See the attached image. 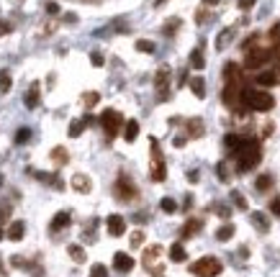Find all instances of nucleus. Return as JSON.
<instances>
[{
    "label": "nucleus",
    "instance_id": "1",
    "mask_svg": "<svg viewBox=\"0 0 280 277\" xmlns=\"http://www.w3.org/2000/svg\"><path fill=\"white\" fill-rule=\"evenodd\" d=\"M262 159V149L257 138H244L242 146L234 151V162H237V172H249L255 169Z\"/></svg>",
    "mask_w": 280,
    "mask_h": 277
},
{
    "label": "nucleus",
    "instance_id": "2",
    "mask_svg": "<svg viewBox=\"0 0 280 277\" xmlns=\"http://www.w3.org/2000/svg\"><path fill=\"white\" fill-rule=\"evenodd\" d=\"M275 105V98L265 90H249L244 92V108L247 111H257V113H268L270 108Z\"/></svg>",
    "mask_w": 280,
    "mask_h": 277
},
{
    "label": "nucleus",
    "instance_id": "3",
    "mask_svg": "<svg viewBox=\"0 0 280 277\" xmlns=\"http://www.w3.org/2000/svg\"><path fill=\"white\" fill-rule=\"evenodd\" d=\"M221 270H224V265H221V259H216V257H201L198 262L190 265V272L196 277H218Z\"/></svg>",
    "mask_w": 280,
    "mask_h": 277
},
{
    "label": "nucleus",
    "instance_id": "4",
    "mask_svg": "<svg viewBox=\"0 0 280 277\" xmlns=\"http://www.w3.org/2000/svg\"><path fill=\"white\" fill-rule=\"evenodd\" d=\"M100 123H103V131H106V141H113L116 134L124 129V116L119 111H113V108H108V111H103Z\"/></svg>",
    "mask_w": 280,
    "mask_h": 277
},
{
    "label": "nucleus",
    "instance_id": "5",
    "mask_svg": "<svg viewBox=\"0 0 280 277\" xmlns=\"http://www.w3.org/2000/svg\"><path fill=\"white\" fill-rule=\"evenodd\" d=\"M149 149H152V167H149V175L154 182H162L167 177V167H165V157H162V149L157 138H149Z\"/></svg>",
    "mask_w": 280,
    "mask_h": 277
},
{
    "label": "nucleus",
    "instance_id": "6",
    "mask_svg": "<svg viewBox=\"0 0 280 277\" xmlns=\"http://www.w3.org/2000/svg\"><path fill=\"white\" fill-rule=\"evenodd\" d=\"M270 59H273V49H265V46H255V49H247L244 67H247V69H260L262 65H268Z\"/></svg>",
    "mask_w": 280,
    "mask_h": 277
},
{
    "label": "nucleus",
    "instance_id": "7",
    "mask_svg": "<svg viewBox=\"0 0 280 277\" xmlns=\"http://www.w3.org/2000/svg\"><path fill=\"white\" fill-rule=\"evenodd\" d=\"M113 193H116V198H119V200L129 203V200L137 198V185L131 182V177H126V175L121 172L119 180H116V185H113Z\"/></svg>",
    "mask_w": 280,
    "mask_h": 277
},
{
    "label": "nucleus",
    "instance_id": "8",
    "mask_svg": "<svg viewBox=\"0 0 280 277\" xmlns=\"http://www.w3.org/2000/svg\"><path fill=\"white\" fill-rule=\"evenodd\" d=\"M170 67H159L157 77H154V87L159 92V100H167V92H170Z\"/></svg>",
    "mask_w": 280,
    "mask_h": 277
},
{
    "label": "nucleus",
    "instance_id": "9",
    "mask_svg": "<svg viewBox=\"0 0 280 277\" xmlns=\"http://www.w3.org/2000/svg\"><path fill=\"white\" fill-rule=\"evenodd\" d=\"M106 228H108V234L111 236H124V231H126V221H124V215L119 213H113L106 218Z\"/></svg>",
    "mask_w": 280,
    "mask_h": 277
},
{
    "label": "nucleus",
    "instance_id": "10",
    "mask_svg": "<svg viewBox=\"0 0 280 277\" xmlns=\"http://www.w3.org/2000/svg\"><path fill=\"white\" fill-rule=\"evenodd\" d=\"M113 267L119 272H131L134 270V259H131V254H126V252H116L113 254Z\"/></svg>",
    "mask_w": 280,
    "mask_h": 277
},
{
    "label": "nucleus",
    "instance_id": "11",
    "mask_svg": "<svg viewBox=\"0 0 280 277\" xmlns=\"http://www.w3.org/2000/svg\"><path fill=\"white\" fill-rule=\"evenodd\" d=\"M70 221H72V215L67 213V210H60L52 218V223H49V228H52V234H57V231H62V228H67L70 226Z\"/></svg>",
    "mask_w": 280,
    "mask_h": 277
},
{
    "label": "nucleus",
    "instance_id": "12",
    "mask_svg": "<svg viewBox=\"0 0 280 277\" xmlns=\"http://www.w3.org/2000/svg\"><path fill=\"white\" fill-rule=\"evenodd\" d=\"M249 221H252V226L260 231V234H268L270 231V218L265 213H260V210H255L252 215H249Z\"/></svg>",
    "mask_w": 280,
    "mask_h": 277
},
{
    "label": "nucleus",
    "instance_id": "13",
    "mask_svg": "<svg viewBox=\"0 0 280 277\" xmlns=\"http://www.w3.org/2000/svg\"><path fill=\"white\" fill-rule=\"evenodd\" d=\"M185 129H188V138H201L203 136V121L196 116V118H188L185 121Z\"/></svg>",
    "mask_w": 280,
    "mask_h": 277
},
{
    "label": "nucleus",
    "instance_id": "14",
    "mask_svg": "<svg viewBox=\"0 0 280 277\" xmlns=\"http://www.w3.org/2000/svg\"><path fill=\"white\" fill-rule=\"evenodd\" d=\"M23 234H26V223H23V221H13V223L8 226V231H5V236H8L10 241H21Z\"/></svg>",
    "mask_w": 280,
    "mask_h": 277
},
{
    "label": "nucleus",
    "instance_id": "15",
    "mask_svg": "<svg viewBox=\"0 0 280 277\" xmlns=\"http://www.w3.org/2000/svg\"><path fill=\"white\" fill-rule=\"evenodd\" d=\"M49 159L54 162V167H62V164H67V162H70V154H67V149H65V146H54V149L49 151Z\"/></svg>",
    "mask_w": 280,
    "mask_h": 277
},
{
    "label": "nucleus",
    "instance_id": "16",
    "mask_svg": "<svg viewBox=\"0 0 280 277\" xmlns=\"http://www.w3.org/2000/svg\"><path fill=\"white\" fill-rule=\"evenodd\" d=\"M255 82L262 85V87H273V85L280 82V74H278V72H260V74L255 77Z\"/></svg>",
    "mask_w": 280,
    "mask_h": 277
},
{
    "label": "nucleus",
    "instance_id": "17",
    "mask_svg": "<svg viewBox=\"0 0 280 277\" xmlns=\"http://www.w3.org/2000/svg\"><path fill=\"white\" fill-rule=\"evenodd\" d=\"M72 188H75L77 193H90L93 190V182H90V177H87V175H75V177H72Z\"/></svg>",
    "mask_w": 280,
    "mask_h": 277
},
{
    "label": "nucleus",
    "instance_id": "18",
    "mask_svg": "<svg viewBox=\"0 0 280 277\" xmlns=\"http://www.w3.org/2000/svg\"><path fill=\"white\" fill-rule=\"evenodd\" d=\"M90 118H93V116H82V118H75V121H72V126H70V136H72V138H77V136L85 131L87 123H90Z\"/></svg>",
    "mask_w": 280,
    "mask_h": 277
},
{
    "label": "nucleus",
    "instance_id": "19",
    "mask_svg": "<svg viewBox=\"0 0 280 277\" xmlns=\"http://www.w3.org/2000/svg\"><path fill=\"white\" fill-rule=\"evenodd\" d=\"M137 136H139V123L131 118V121H126L124 123V138L131 144V141H137Z\"/></svg>",
    "mask_w": 280,
    "mask_h": 277
},
{
    "label": "nucleus",
    "instance_id": "20",
    "mask_svg": "<svg viewBox=\"0 0 280 277\" xmlns=\"http://www.w3.org/2000/svg\"><path fill=\"white\" fill-rule=\"evenodd\" d=\"M201 226H203V223H201L198 218H190V221H188V223L183 226V234H180V236H183V239H190V236H196L198 231H201Z\"/></svg>",
    "mask_w": 280,
    "mask_h": 277
},
{
    "label": "nucleus",
    "instance_id": "21",
    "mask_svg": "<svg viewBox=\"0 0 280 277\" xmlns=\"http://www.w3.org/2000/svg\"><path fill=\"white\" fill-rule=\"evenodd\" d=\"M190 67H193V69H203L206 67V59H203V49H201V46H196V49L190 52Z\"/></svg>",
    "mask_w": 280,
    "mask_h": 277
},
{
    "label": "nucleus",
    "instance_id": "22",
    "mask_svg": "<svg viewBox=\"0 0 280 277\" xmlns=\"http://www.w3.org/2000/svg\"><path fill=\"white\" fill-rule=\"evenodd\" d=\"M190 90L196 92V98H206V82H203V77H201V74L190 77Z\"/></svg>",
    "mask_w": 280,
    "mask_h": 277
},
{
    "label": "nucleus",
    "instance_id": "23",
    "mask_svg": "<svg viewBox=\"0 0 280 277\" xmlns=\"http://www.w3.org/2000/svg\"><path fill=\"white\" fill-rule=\"evenodd\" d=\"M242 141H244V136H239V134H226L224 136V144H226L229 151H237L242 146Z\"/></svg>",
    "mask_w": 280,
    "mask_h": 277
},
{
    "label": "nucleus",
    "instance_id": "24",
    "mask_svg": "<svg viewBox=\"0 0 280 277\" xmlns=\"http://www.w3.org/2000/svg\"><path fill=\"white\" fill-rule=\"evenodd\" d=\"M170 259H172V262H185V259H188L185 246H183V244H172V246H170Z\"/></svg>",
    "mask_w": 280,
    "mask_h": 277
},
{
    "label": "nucleus",
    "instance_id": "25",
    "mask_svg": "<svg viewBox=\"0 0 280 277\" xmlns=\"http://www.w3.org/2000/svg\"><path fill=\"white\" fill-rule=\"evenodd\" d=\"M162 254V246H149V249L144 252V267H149L152 270V265H154V259Z\"/></svg>",
    "mask_w": 280,
    "mask_h": 277
},
{
    "label": "nucleus",
    "instance_id": "26",
    "mask_svg": "<svg viewBox=\"0 0 280 277\" xmlns=\"http://www.w3.org/2000/svg\"><path fill=\"white\" fill-rule=\"evenodd\" d=\"M234 231H237V228H234V223H224V226L216 231V239H218V241H229V239L234 236Z\"/></svg>",
    "mask_w": 280,
    "mask_h": 277
},
{
    "label": "nucleus",
    "instance_id": "27",
    "mask_svg": "<svg viewBox=\"0 0 280 277\" xmlns=\"http://www.w3.org/2000/svg\"><path fill=\"white\" fill-rule=\"evenodd\" d=\"M10 87H13V80H10V72L8 69H0V92H10Z\"/></svg>",
    "mask_w": 280,
    "mask_h": 277
},
{
    "label": "nucleus",
    "instance_id": "28",
    "mask_svg": "<svg viewBox=\"0 0 280 277\" xmlns=\"http://www.w3.org/2000/svg\"><path fill=\"white\" fill-rule=\"evenodd\" d=\"M26 105H28V108H36V105H39V82H34L31 90H28V95H26Z\"/></svg>",
    "mask_w": 280,
    "mask_h": 277
},
{
    "label": "nucleus",
    "instance_id": "29",
    "mask_svg": "<svg viewBox=\"0 0 280 277\" xmlns=\"http://www.w3.org/2000/svg\"><path fill=\"white\" fill-rule=\"evenodd\" d=\"M255 188H257L260 193L270 190V188H273V177H270V175H260V177H257V182H255Z\"/></svg>",
    "mask_w": 280,
    "mask_h": 277
},
{
    "label": "nucleus",
    "instance_id": "30",
    "mask_svg": "<svg viewBox=\"0 0 280 277\" xmlns=\"http://www.w3.org/2000/svg\"><path fill=\"white\" fill-rule=\"evenodd\" d=\"M67 252H70V257L75 259V262H85V249H82V246L70 244V246H67Z\"/></svg>",
    "mask_w": 280,
    "mask_h": 277
},
{
    "label": "nucleus",
    "instance_id": "31",
    "mask_svg": "<svg viewBox=\"0 0 280 277\" xmlns=\"http://www.w3.org/2000/svg\"><path fill=\"white\" fill-rule=\"evenodd\" d=\"M134 46H137V52H144V54H152V52L157 49V46H154V41H146V39H139Z\"/></svg>",
    "mask_w": 280,
    "mask_h": 277
},
{
    "label": "nucleus",
    "instance_id": "32",
    "mask_svg": "<svg viewBox=\"0 0 280 277\" xmlns=\"http://www.w3.org/2000/svg\"><path fill=\"white\" fill-rule=\"evenodd\" d=\"M159 208L165 210V213H175L178 210V203H175L172 198H162V203H159Z\"/></svg>",
    "mask_w": 280,
    "mask_h": 277
},
{
    "label": "nucleus",
    "instance_id": "33",
    "mask_svg": "<svg viewBox=\"0 0 280 277\" xmlns=\"http://www.w3.org/2000/svg\"><path fill=\"white\" fill-rule=\"evenodd\" d=\"M98 100H100V95H98V92H85V95H82V103H85L87 108L98 105Z\"/></svg>",
    "mask_w": 280,
    "mask_h": 277
},
{
    "label": "nucleus",
    "instance_id": "34",
    "mask_svg": "<svg viewBox=\"0 0 280 277\" xmlns=\"http://www.w3.org/2000/svg\"><path fill=\"white\" fill-rule=\"evenodd\" d=\"M231 200L237 203V208H239V210H247V200H244V195H242L239 190H234V193H231Z\"/></svg>",
    "mask_w": 280,
    "mask_h": 277
},
{
    "label": "nucleus",
    "instance_id": "35",
    "mask_svg": "<svg viewBox=\"0 0 280 277\" xmlns=\"http://www.w3.org/2000/svg\"><path fill=\"white\" fill-rule=\"evenodd\" d=\"M231 34H234L231 28H224V31H221V36H218V41H216V46H218V49H224V46H226V41L231 39Z\"/></svg>",
    "mask_w": 280,
    "mask_h": 277
},
{
    "label": "nucleus",
    "instance_id": "36",
    "mask_svg": "<svg viewBox=\"0 0 280 277\" xmlns=\"http://www.w3.org/2000/svg\"><path fill=\"white\" fill-rule=\"evenodd\" d=\"M90 277H108L106 265H93V267H90Z\"/></svg>",
    "mask_w": 280,
    "mask_h": 277
},
{
    "label": "nucleus",
    "instance_id": "37",
    "mask_svg": "<svg viewBox=\"0 0 280 277\" xmlns=\"http://www.w3.org/2000/svg\"><path fill=\"white\" fill-rule=\"evenodd\" d=\"M28 136H31V129H18V134H16V144H26Z\"/></svg>",
    "mask_w": 280,
    "mask_h": 277
},
{
    "label": "nucleus",
    "instance_id": "38",
    "mask_svg": "<svg viewBox=\"0 0 280 277\" xmlns=\"http://www.w3.org/2000/svg\"><path fill=\"white\" fill-rule=\"evenodd\" d=\"M144 244V231H134L131 234V246H141Z\"/></svg>",
    "mask_w": 280,
    "mask_h": 277
},
{
    "label": "nucleus",
    "instance_id": "39",
    "mask_svg": "<svg viewBox=\"0 0 280 277\" xmlns=\"http://www.w3.org/2000/svg\"><path fill=\"white\" fill-rule=\"evenodd\" d=\"M270 213H273V215H280V195H275V198L270 200Z\"/></svg>",
    "mask_w": 280,
    "mask_h": 277
},
{
    "label": "nucleus",
    "instance_id": "40",
    "mask_svg": "<svg viewBox=\"0 0 280 277\" xmlns=\"http://www.w3.org/2000/svg\"><path fill=\"white\" fill-rule=\"evenodd\" d=\"M218 177L224 180V182H229V169H226V162H221V164H218Z\"/></svg>",
    "mask_w": 280,
    "mask_h": 277
},
{
    "label": "nucleus",
    "instance_id": "41",
    "mask_svg": "<svg viewBox=\"0 0 280 277\" xmlns=\"http://www.w3.org/2000/svg\"><path fill=\"white\" fill-rule=\"evenodd\" d=\"M255 3H257V0H237L239 10H249V8H255Z\"/></svg>",
    "mask_w": 280,
    "mask_h": 277
},
{
    "label": "nucleus",
    "instance_id": "42",
    "mask_svg": "<svg viewBox=\"0 0 280 277\" xmlns=\"http://www.w3.org/2000/svg\"><path fill=\"white\" fill-rule=\"evenodd\" d=\"M90 62H93V65H95V67H103V54L93 52V54H90Z\"/></svg>",
    "mask_w": 280,
    "mask_h": 277
},
{
    "label": "nucleus",
    "instance_id": "43",
    "mask_svg": "<svg viewBox=\"0 0 280 277\" xmlns=\"http://www.w3.org/2000/svg\"><path fill=\"white\" fill-rule=\"evenodd\" d=\"M180 26V21L178 18H175V21H170L167 26H165V34H175V28H178Z\"/></svg>",
    "mask_w": 280,
    "mask_h": 277
},
{
    "label": "nucleus",
    "instance_id": "44",
    "mask_svg": "<svg viewBox=\"0 0 280 277\" xmlns=\"http://www.w3.org/2000/svg\"><path fill=\"white\" fill-rule=\"evenodd\" d=\"M273 62H275V65L280 67V44H278L275 49H273Z\"/></svg>",
    "mask_w": 280,
    "mask_h": 277
},
{
    "label": "nucleus",
    "instance_id": "45",
    "mask_svg": "<svg viewBox=\"0 0 280 277\" xmlns=\"http://www.w3.org/2000/svg\"><path fill=\"white\" fill-rule=\"evenodd\" d=\"M216 210H218V215H221V218H229V213H231V210H229L226 206H218Z\"/></svg>",
    "mask_w": 280,
    "mask_h": 277
},
{
    "label": "nucleus",
    "instance_id": "46",
    "mask_svg": "<svg viewBox=\"0 0 280 277\" xmlns=\"http://www.w3.org/2000/svg\"><path fill=\"white\" fill-rule=\"evenodd\" d=\"M3 34H10V23H5V21H0V36Z\"/></svg>",
    "mask_w": 280,
    "mask_h": 277
},
{
    "label": "nucleus",
    "instance_id": "47",
    "mask_svg": "<svg viewBox=\"0 0 280 277\" xmlns=\"http://www.w3.org/2000/svg\"><path fill=\"white\" fill-rule=\"evenodd\" d=\"M175 146L183 149V146H185V136H178V138H175Z\"/></svg>",
    "mask_w": 280,
    "mask_h": 277
},
{
    "label": "nucleus",
    "instance_id": "48",
    "mask_svg": "<svg viewBox=\"0 0 280 277\" xmlns=\"http://www.w3.org/2000/svg\"><path fill=\"white\" fill-rule=\"evenodd\" d=\"M203 3H206V5H216V3H218V0H203Z\"/></svg>",
    "mask_w": 280,
    "mask_h": 277
},
{
    "label": "nucleus",
    "instance_id": "49",
    "mask_svg": "<svg viewBox=\"0 0 280 277\" xmlns=\"http://www.w3.org/2000/svg\"><path fill=\"white\" fill-rule=\"evenodd\" d=\"M0 239H3V218H0Z\"/></svg>",
    "mask_w": 280,
    "mask_h": 277
},
{
    "label": "nucleus",
    "instance_id": "50",
    "mask_svg": "<svg viewBox=\"0 0 280 277\" xmlns=\"http://www.w3.org/2000/svg\"><path fill=\"white\" fill-rule=\"evenodd\" d=\"M3 180H5V177H3V175H0V188H3Z\"/></svg>",
    "mask_w": 280,
    "mask_h": 277
}]
</instances>
